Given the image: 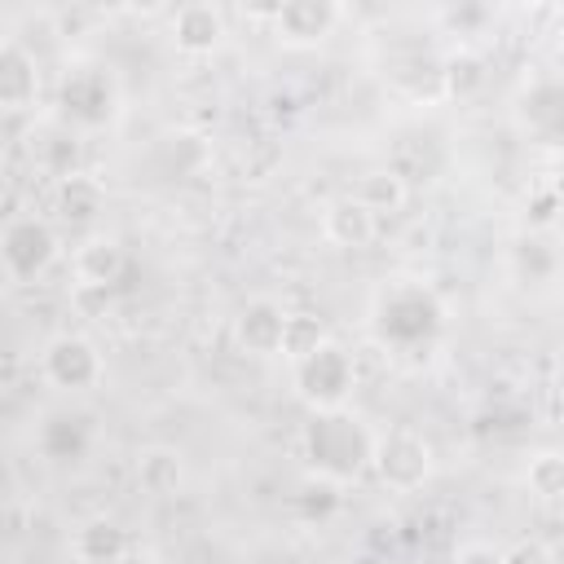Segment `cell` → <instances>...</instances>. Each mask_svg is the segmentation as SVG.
<instances>
[{"instance_id": "cell-18", "label": "cell", "mask_w": 564, "mask_h": 564, "mask_svg": "<svg viewBox=\"0 0 564 564\" xmlns=\"http://www.w3.org/2000/svg\"><path fill=\"white\" fill-rule=\"evenodd\" d=\"M181 480H185V463H181L176 449H167V445H150V449L137 454V485H141L145 494L167 498V494L181 489Z\"/></svg>"}, {"instance_id": "cell-1", "label": "cell", "mask_w": 564, "mask_h": 564, "mask_svg": "<svg viewBox=\"0 0 564 564\" xmlns=\"http://www.w3.org/2000/svg\"><path fill=\"white\" fill-rule=\"evenodd\" d=\"M304 463L313 476L352 485L375 467V432L352 410H322L304 423Z\"/></svg>"}, {"instance_id": "cell-16", "label": "cell", "mask_w": 564, "mask_h": 564, "mask_svg": "<svg viewBox=\"0 0 564 564\" xmlns=\"http://www.w3.org/2000/svg\"><path fill=\"white\" fill-rule=\"evenodd\" d=\"M128 551H132L128 529L110 516H93L70 533V555L79 564H119Z\"/></svg>"}, {"instance_id": "cell-13", "label": "cell", "mask_w": 564, "mask_h": 564, "mask_svg": "<svg viewBox=\"0 0 564 564\" xmlns=\"http://www.w3.org/2000/svg\"><path fill=\"white\" fill-rule=\"evenodd\" d=\"M123 269H128V256L106 234H88L75 247V256H70V273H75V286L79 291H110L123 278Z\"/></svg>"}, {"instance_id": "cell-3", "label": "cell", "mask_w": 564, "mask_h": 564, "mask_svg": "<svg viewBox=\"0 0 564 564\" xmlns=\"http://www.w3.org/2000/svg\"><path fill=\"white\" fill-rule=\"evenodd\" d=\"M291 383L295 397L322 414V410H348V397L357 388V361L339 339H322L308 357H300L291 366Z\"/></svg>"}, {"instance_id": "cell-20", "label": "cell", "mask_w": 564, "mask_h": 564, "mask_svg": "<svg viewBox=\"0 0 564 564\" xmlns=\"http://www.w3.org/2000/svg\"><path fill=\"white\" fill-rule=\"evenodd\" d=\"M31 154H35V163H40L48 176H57V181L79 176V132H70L66 123H57L53 132H44V137H40V150H31Z\"/></svg>"}, {"instance_id": "cell-15", "label": "cell", "mask_w": 564, "mask_h": 564, "mask_svg": "<svg viewBox=\"0 0 564 564\" xmlns=\"http://www.w3.org/2000/svg\"><path fill=\"white\" fill-rule=\"evenodd\" d=\"M35 445H40V454L53 458V463H79V458L88 454V445H93V423H88V414L57 410V414H48V419L40 423Z\"/></svg>"}, {"instance_id": "cell-26", "label": "cell", "mask_w": 564, "mask_h": 564, "mask_svg": "<svg viewBox=\"0 0 564 564\" xmlns=\"http://www.w3.org/2000/svg\"><path fill=\"white\" fill-rule=\"evenodd\" d=\"M507 564H555V551L538 538H520L516 546H507Z\"/></svg>"}, {"instance_id": "cell-11", "label": "cell", "mask_w": 564, "mask_h": 564, "mask_svg": "<svg viewBox=\"0 0 564 564\" xmlns=\"http://www.w3.org/2000/svg\"><path fill=\"white\" fill-rule=\"evenodd\" d=\"M225 35H229V22H225V13H220L216 4H207V0L181 4V9L172 13V48L185 53V57H207V53H216V48L225 44Z\"/></svg>"}, {"instance_id": "cell-25", "label": "cell", "mask_w": 564, "mask_h": 564, "mask_svg": "<svg viewBox=\"0 0 564 564\" xmlns=\"http://www.w3.org/2000/svg\"><path fill=\"white\" fill-rule=\"evenodd\" d=\"M516 269H520L529 282H542V278L555 273V256H551V247H546L542 238H524V242L516 247Z\"/></svg>"}, {"instance_id": "cell-7", "label": "cell", "mask_w": 564, "mask_h": 564, "mask_svg": "<svg viewBox=\"0 0 564 564\" xmlns=\"http://www.w3.org/2000/svg\"><path fill=\"white\" fill-rule=\"evenodd\" d=\"M516 132L538 150H564V75H533L511 106Z\"/></svg>"}, {"instance_id": "cell-24", "label": "cell", "mask_w": 564, "mask_h": 564, "mask_svg": "<svg viewBox=\"0 0 564 564\" xmlns=\"http://www.w3.org/2000/svg\"><path fill=\"white\" fill-rule=\"evenodd\" d=\"M322 339H330V335H326V326H322L317 317H308V313H291V322H286V339H282V357L295 366V361L308 357Z\"/></svg>"}, {"instance_id": "cell-27", "label": "cell", "mask_w": 564, "mask_h": 564, "mask_svg": "<svg viewBox=\"0 0 564 564\" xmlns=\"http://www.w3.org/2000/svg\"><path fill=\"white\" fill-rule=\"evenodd\" d=\"M449 564H507V551H498L489 542H463Z\"/></svg>"}, {"instance_id": "cell-22", "label": "cell", "mask_w": 564, "mask_h": 564, "mask_svg": "<svg viewBox=\"0 0 564 564\" xmlns=\"http://www.w3.org/2000/svg\"><path fill=\"white\" fill-rule=\"evenodd\" d=\"M357 203H366L375 216L379 212H397L405 203V181L392 172V167H379V172H366L357 181Z\"/></svg>"}, {"instance_id": "cell-2", "label": "cell", "mask_w": 564, "mask_h": 564, "mask_svg": "<svg viewBox=\"0 0 564 564\" xmlns=\"http://www.w3.org/2000/svg\"><path fill=\"white\" fill-rule=\"evenodd\" d=\"M445 326V304L436 300L432 286L423 282H392L375 295V308H370V330L379 344L388 348H419L427 339H436Z\"/></svg>"}, {"instance_id": "cell-10", "label": "cell", "mask_w": 564, "mask_h": 564, "mask_svg": "<svg viewBox=\"0 0 564 564\" xmlns=\"http://www.w3.org/2000/svg\"><path fill=\"white\" fill-rule=\"evenodd\" d=\"M286 322H291V313L278 300H247L234 317V339L251 357H278L282 339H286Z\"/></svg>"}, {"instance_id": "cell-14", "label": "cell", "mask_w": 564, "mask_h": 564, "mask_svg": "<svg viewBox=\"0 0 564 564\" xmlns=\"http://www.w3.org/2000/svg\"><path fill=\"white\" fill-rule=\"evenodd\" d=\"M375 212L366 203H357V194L348 198H335L326 212H322V238L330 247H344V251H361L375 242Z\"/></svg>"}, {"instance_id": "cell-21", "label": "cell", "mask_w": 564, "mask_h": 564, "mask_svg": "<svg viewBox=\"0 0 564 564\" xmlns=\"http://www.w3.org/2000/svg\"><path fill=\"white\" fill-rule=\"evenodd\" d=\"M524 485L542 502H564V449H538L524 467Z\"/></svg>"}, {"instance_id": "cell-8", "label": "cell", "mask_w": 564, "mask_h": 564, "mask_svg": "<svg viewBox=\"0 0 564 564\" xmlns=\"http://www.w3.org/2000/svg\"><path fill=\"white\" fill-rule=\"evenodd\" d=\"M40 370L44 379L57 388V392H88L101 383L106 375V361L97 352V344L88 335H53L40 352Z\"/></svg>"}, {"instance_id": "cell-9", "label": "cell", "mask_w": 564, "mask_h": 564, "mask_svg": "<svg viewBox=\"0 0 564 564\" xmlns=\"http://www.w3.org/2000/svg\"><path fill=\"white\" fill-rule=\"evenodd\" d=\"M344 9L330 0H286L273 9V35L286 48H317L335 26H339Z\"/></svg>"}, {"instance_id": "cell-17", "label": "cell", "mask_w": 564, "mask_h": 564, "mask_svg": "<svg viewBox=\"0 0 564 564\" xmlns=\"http://www.w3.org/2000/svg\"><path fill=\"white\" fill-rule=\"evenodd\" d=\"M53 212H57V220H66V225H75V229H88L101 212H106V189H101V181H93V176H66V181H57L53 185Z\"/></svg>"}, {"instance_id": "cell-12", "label": "cell", "mask_w": 564, "mask_h": 564, "mask_svg": "<svg viewBox=\"0 0 564 564\" xmlns=\"http://www.w3.org/2000/svg\"><path fill=\"white\" fill-rule=\"evenodd\" d=\"M40 97V66L35 53L22 40H4L0 44V110L4 115H22L31 110Z\"/></svg>"}, {"instance_id": "cell-19", "label": "cell", "mask_w": 564, "mask_h": 564, "mask_svg": "<svg viewBox=\"0 0 564 564\" xmlns=\"http://www.w3.org/2000/svg\"><path fill=\"white\" fill-rule=\"evenodd\" d=\"M441 88L449 101H467L485 88V57L467 44H458L454 53L441 57Z\"/></svg>"}, {"instance_id": "cell-29", "label": "cell", "mask_w": 564, "mask_h": 564, "mask_svg": "<svg viewBox=\"0 0 564 564\" xmlns=\"http://www.w3.org/2000/svg\"><path fill=\"white\" fill-rule=\"evenodd\" d=\"M560 48H564V44H560Z\"/></svg>"}, {"instance_id": "cell-28", "label": "cell", "mask_w": 564, "mask_h": 564, "mask_svg": "<svg viewBox=\"0 0 564 564\" xmlns=\"http://www.w3.org/2000/svg\"><path fill=\"white\" fill-rule=\"evenodd\" d=\"M119 564H159V560H154V555H145V551H128Z\"/></svg>"}, {"instance_id": "cell-4", "label": "cell", "mask_w": 564, "mask_h": 564, "mask_svg": "<svg viewBox=\"0 0 564 564\" xmlns=\"http://www.w3.org/2000/svg\"><path fill=\"white\" fill-rule=\"evenodd\" d=\"M62 256L57 229L35 212H13L0 229V264L9 282H35L44 278Z\"/></svg>"}, {"instance_id": "cell-5", "label": "cell", "mask_w": 564, "mask_h": 564, "mask_svg": "<svg viewBox=\"0 0 564 564\" xmlns=\"http://www.w3.org/2000/svg\"><path fill=\"white\" fill-rule=\"evenodd\" d=\"M119 110V88L110 79V70L101 66H70L57 84V119L70 132H93L106 128Z\"/></svg>"}, {"instance_id": "cell-6", "label": "cell", "mask_w": 564, "mask_h": 564, "mask_svg": "<svg viewBox=\"0 0 564 564\" xmlns=\"http://www.w3.org/2000/svg\"><path fill=\"white\" fill-rule=\"evenodd\" d=\"M370 471H375L379 485L392 489V494H414V489H423L427 476H432V445H427V436H423L419 427H405V423L379 432V436H375V467H370Z\"/></svg>"}, {"instance_id": "cell-23", "label": "cell", "mask_w": 564, "mask_h": 564, "mask_svg": "<svg viewBox=\"0 0 564 564\" xmlns=\"http://www.w3.org/2000/svg\"><path fill=\"white\" fill-rule=\"evenodd\" d=\"M344 485H335V480H326V476H304V485H300V494H295V502H300V516L304 520H330L335 511H339V502H344V494H339Z\"/></svg>"}]
</instances>
